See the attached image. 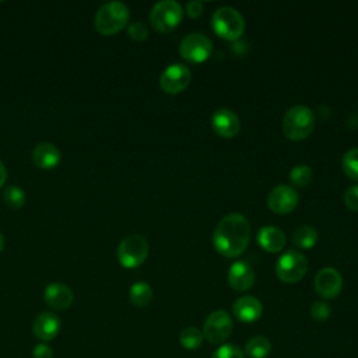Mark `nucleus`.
<instances>
[{
    "instance_id": "26",
    "label": "nucleus",
    "mask_w": 358,
    "mask_h": 358,
    "mask_svg": "<svg viewBox=\"0 0 358 358\" xmlns=\"http://www.w3.org/2000/svg\"><path fill=\"white\" fill-rule=\"evenodd\" d=\"M312 178H313V172H312L310 166L305 165V164L295 165L289 172V180L292 182V185H295L298 187H303V186L309 185L312 182Z\"/></svg>"
},
{
    "instance_id": "17",
    "label": "nucleus",
    "mask_w": 358,
    "mask_h": 358,
    "mask_svg": "<svg viewBox=\"0 0 358 358\" xmlns=\"http://www.w3.org/2000/svg\"><path fill=\"white\" fill-rule=\"evenodd\" d=\"M232 312L238 320L243 323H252L262 316L263 305L257 298L252 295H243L234 302Z\"/></svg>"
},
{
    "instance_id": "5",
    "label": "nucleus",
    "mask_w": 358,
    "mask_h": 358,
    "mask_svg": "<svg viewBox=\"0 0 358 358\" xmlns=\"http://www.w3.org/2000/svg\"><path fill=\"white\" fill-rule=\"evenodd\" d=\"M183 17L182 6L175 0H161L150 13V22L158 32H169L179 25Z\"/></svg>"
},
{
    "instance_id": "28",
    "label": "nucleus",
    "mask_w": 358,
    "mask_h": 358,
    "mask_svg": "<svg viewBox=\"0 0 358 358\" xmlns=\"http://www.w3.org/2000/svg\"><path fill=\"white\" fill-rule=\"evenodd\" d=\"M129 36L136 42H143L148 36V29L143 21H134L127 27Z\"/></svg>"
},
{
    "instance_id": "27",
    "label": "nucleus",
    "mask_w": 358,
    "mask_h": 358,
    "mask_svg": "<svg viewBox=\"0 0 358 358\" xmlns=\"http://www.w3.org/2000/svg\"><path fill=\"white\" fill-rule=\"evenodd\" d=\"M211 358H245V355L236 345L222 344L214 351Z\"/></svg>"
},
{
    "instance_id": "1",
    "label": "nucleus",
    "mask_w": 358,
    "mask_h": 358,
    "mask_svg": "<svg viewBox=\"0 0 358 358\" xmlns=\"http://www.w3.org/2000/svg\"><path fill=\"white\" fill-rule=\"evenodd\" d=\"M250 239V224L239 213L221 218L213 234L214 249L224 257H236L246 249Z\"/></svg>"
},
{
    "instance_id": "14",
    "label": "nucleus",
    "mask_w": 358,
    "mask_h": 358,
    "mask_svg": "<svg viewBox=\"0 0 358 358\" xmlns=\"http://www.w3.org/2000/svg\"><path fill=\"white\" fill-rule=\"evenodd\" d=\"M211 126L218 136L231 138L238 134L241 129V122L234 110L224 108L214 112L211 117Z\"/></svg>"
},
{
    "instance_id": "24",
    "label": "nucleus",
    "mask_w": 358,
    "mask_h": 358,
    "mask_svg": "<svg viewBox=\"0 0 358 358\" xmlns=\"http://www.w3.org/2000/svg\"><path fill=\"white\" fill-rule=\"evenodd\" d=\"M27 196L22 187L17 185H10L3 192V201L11 208H21L25 204Z\"/></svg>"
},
{
    "instance_id": "13",
    "label": "nucleus",
    "mask_w": 358,
    "mask_h": 358,
    "mask_svg": "<svg viewBox=\"0 0 358 358\" xmlns=\"http://www.w3.org/2000/svg\"><path fill=\"white\" fill-rule=\"evenodd\" d=\"M60 319L53 312H41L32 323V333L41 341L53 340L60 331Z\"/></svg>"
},
{
    "instance_id": "4",
    "label": "nucleus",
    "mask_w": 358,
    "mask_h": 358,
    "mask_svg": "<svg viewBox=\"0 0 358 358\" xmlns=\"http://www.w3.org/2000/svg\"><path fill=\"white\" fill-rule=\"evenodd\" d=\"M211 25L214 32L227 41H236L245 31V20L242 14L229 6L220 7L214 11Z\"/></svg>"
},
{
    "instance_id": "2",
    "label": "nucleus",
    "mask_w": 358,
    "mask_h": 358,
    "mask_svg": "<svg viewBox=\"0 0 358 358\" xmlns=\"http://www.w3.org/2000/svg\"><path fill=\"white\" fill-rule=\"evenodd\" d=\"M130 11L123 1H108L103 3L95 13L94 24L99 34L113 35L123 29L129 22Z\"/></svg>"
},
{
    "instance_id": "32",
    "label": "nucleus",
    "mask_w": 358,
    "mask_h": 358,
    "mask_svg": "<svg viewBox=\"0 0 358 358\" xmlns=\"http://www.w3.org/2000/svg\"><path fill=\"white\" fill-rule=\"evenodd\" d=\"M32 357L34 358H53V350L48 344L41 343L34 348Z\"/></svg>"
},
{
    "instance_id": "19",
    "label": "nucleus",
    "mask_w": 358,
    "mask_h": 358,
    "mask_svg": "<svg viewBox=\"0 0 358 358\" xmlns=\"http://www.w3.org/2000/svg\"><path fill=\"white\" fill-rule=\"evenodd\" d=\"M259 245L267 252H280L285 246V235L277 227H263L257 232Z\"/></svg>"
},
{
    "instance_id": "31",
    "label": "nucleus",
    "mask_w": 358,
    "mask_h": 358,
    "mask_svg": "<svg viewBox=\"0 0 358 358\" xmlns=\"http://www.w3.org/2000/svg\"><path fill=\"white\" fill-rule=\"evenodd\" d=\"M203 8H204V4L203 1L200 0H192L186 4V14L192 18H197L201 15L203 13Z\"/></svg>"
},
{
    "instance_id": "8",
    "label": "nucleus",
    "mask_w": 358,
    "mask_h": 358,
    "mask_svg": "<svg viewBox=\"0 0 358 358\" xmlns=\"http://www.w3.org/2000/svg\"><path fill=\"white\" fill-rule=\"evenodd\" d=\"M179 53L185 60L190 63H201L211 56L213 43L204 34L192 32L182 39Z\"/></svg>"
},
{
    "instance_id": "20",
    "label": "nucleus",
    "mask_w": 358,
    "mask_h": 358,
    "mask_svg": "<svg viewBox=\"0 0 358 358\" xmlns=\"http://www.w3.org/2000/svg\"><path fill=\"white\" fill-rule=\"evenodd\" d=\"M271 351L270 340L264 336H255L245 344V352L250 358H266Z\"/></svg>"
},
{
    "instance_id": "15",
    "label": "nucleus",
    "mask_w": 358,
    "mask_h": 358,
    "mask_svg": "<svg viewBox=\"0 0 358 358\" xmlns=\"http://www.w3.org/2000/svg\"><path fill=\"white\" fill-rule=\"evenodd\" d=\"M228 282L235 291H246L255 282V271L245 260H238L228 270Z\"/></svg>"
},
{
    "instance_id": "29",
    "label": "nucleus",
    "mask_w": 358,
    "mask_h": 358,
    "mask_svg": "<svg viewBox=\"0 0 358 358\" xmlns=\"http://www.w3.org/2000/svg\"><path fill=\"white\" fill-rule=\"evenodd\" d=\"M330 306L324 301H315L310 306V316L317 320L323 322L330 316Z\"/></svg>"
},
{
    "instance_id": "16",
    "label": "nucleus",
    "mask_w": 358,
    "mask_h": 358,
    "mask_svg": "<svg viewBox=\"0 0 358 358\" xmlns=\"http://www.w3.org/2000/svg\"><path fill=\"white\" fill-rule=\"evenodd\" d=\"M43 299L50 308L56 310H63L70 308V305L73 303L74 295L69 285L63 282H52L45 288Z\"/></svg>"
},
{
    "instance_id": "10",
    "label": "nucleus",
    "mask_w": 358,
    "mask_h": 358,
    "mask_svg": "<svg viewBox=\"0 0 358 358\" xmlns=\"http://www.w3.org/2000/svg\"><path fill=\"white\" fill-rule=\"evenodd\" d=\"M192 80L190 70L180 63L169 64L159 76V87L168 94H179L187 88Z\"/></svg>"
},
{
    "instance_id": "18",
    "label": "nucleus",
    "mask_w": 358,
    "mask_h": 358,
    "mask_svg": "<svg viewBox=\"0 0 358 358\" xmlns=\"http://www.w3.org/2000/svg\"><path fill=\"white\" fill-rule=\"evenodd\" d=\"M62 159L60 150L49 141L38 143L32 150V161L42 169H52L59 165Z\"/></svg>"
},
{
    "instance_id": "25",
    "label": "nucleus",
    "mask_w": 358,
    "mask_h": 358,
    "mask_svg": "<svg viewBox=\"0 0 358 358\" xmlns=\"http://www.w3.org/2000/svg\"><path fill=\"white\" fill-rule=\"evenodd\" d=\"M341 166L344 173L354 179L358 180V147L350 148L341 158Z\"/></svg>"
},
{
    "instance_id": "3",
    "label": "nucleus",
    "mask_w": 358,
    "mask_h": 358,
    "mask_svg": "<svg viewBox=\"0 0 358 358\" xmlns=\"http://www.w3.org/2000/svg\"><path fill=\"white\" fill-rule=\"evenodd\" d=\"M315 127V113L305 105L289 108L282 117V133L287 138L299 141L306 138Z\"/></svg>"
},
{
    "instance_id": "7",
    "label": "nucleus",
    "mask_w": 358,
    "mask_h": 358,
    "mask_svg": "<svg viewBox=\"0 0 358 358\" xmlns=\"http://www.w3.org/2000/svg\"><path fill=\"white\" fill-rule=\"evenodd\" d=\"M274 268L281 281L292 284L298 282L305 275L308 270V260L298 250H287L277 259Z\"/></svg>"
},
{
    "instance_id": "30",
    "label": "nucleus",
    "mask_w": 358,
    "mask_h": 358,
    "mask_svg": "<svg viewBox=\"0 0 358 358\" xmlns=\"http://www.w3.org/2000/svg\"><path fill=\"white\" fill-rule=\"evenodd\" d=\"M344 203L345 206L352 210V211H358V185L351 186L345 190L344 193Z\"/></svg>"
},
{
    "instance_id": "22",
    "label": "nucleus",
    "mask_w": 358,
    "mask_h": 358,
    "mask_svg": "<svg viewBox=\"0 0 358 358\" xmlns=\"http://www.w3.org/2000/svg\"><path fill=\"white\" fill-rule=\"evenodd\" d=\"M292 242L301 249H310L317 242V232L310 225H301L294 231Z\"/></svg>"
},
{
    "instance_id": "6",
    "label": "nucleus",
    "mask_w": 358,
    "mask_h": 358,
    "mask_svg": "<svg viewBox=\"0 0 358 358\" xmlns=\"http://www.w3.org/2000/svg\"><path fill=\"white\" fill-rule=\"evenodd\" d=\"M148 256V242L140 234H130L117 246V260L126 268H134Z\"/></svg>"
},
{
    "instance_id": "9",
    "label": "nucleus",
    "mask_w": 358,
    "mask_h": 358,
    "mask_svg": "<svg viewBox=\"0 0 358 358\" xmlns=\"http://www.w3.org/2000/svg\"><path fill=\"white\" fill-rule=\"evenodd\" d=\"M201 333L211 344L224 343L232 333V319L229 313L222 309L211 312L204 322Z\"/></svg>"
},
{
    "instance_id": "33",
    "label": "nucleus",
    "mask_w": 358,
    "mask_h": 358,
    "mask_svg": "<svg viewBox=\"0 0 358 358\" xmlns=\"http://www.w3.org/2000/svg\"><path fill=\"white\" fill-rule=\"evenodd\" d=\"M6 179H7V169H6L4 164H3V161L0 159V187L4 185Z\"/></svg>"
},
{
    "instance_id": "12",
    "label": "nucleus",
    "mask_w": 358,
    "mask_h": 358,
    "mask_svg": "<svg viewBox=\"0 0 358 358\" xmlns=\"http://www.w3.org/2000/svg\"><path fill=\"white\" fill-rule=\"evenodd\" d=\"M315 291L324 299L336 298L343 288V277L333 267H323L315 275Z\"/></svg>"
},
{
    "instance_id": "23",
    "label": "nucleus",
    "mask_w": 358,
    "mask_h": 358,
    "mask_svg": "<svg viewBox=\"0 0 358 358\" xmlns=\"http://www.w3.org/2000/svg\"><path fill=\"white\" fill-rule=\"evenodd\" d=\"M204 337H203V333L201 330H199L197 327H193V326H189V327H185L180 334H179V341H180V345L186 350H196L201 345Z\"/></svg>"
},
{
    "instance_id": "21",
    "label": "nucleus",
    "mask_w": 358,
    "mask_h": 358,
    "mask_svg": "<svg viewBox=\"0 0 358 358\" xmlns=\"http://www.w3.org/2000/svg\"><path fill=\"white\" fill-rule=\"evenodd\" d=\"M129 298H130V302H131L134 306L144 308V306H147V305L151 302V299H152V288H151L147 282H143V281L134 282V284L130 287Z\"/></svg>"
},
{
    "instance_id": "34",
    "label": "nucleus",
    "mask_w": 358,
    "mask_h": 358,
    "mask_svg": "<svg viewBox=\"0 0 358 358\" xmlns=\"http://www.w3.org/2000/svg\"><path fill=\"white\" fill-rule=\"evenodd\" d=\"M3 248H4V236H3V234L0 232V252L3 250Z\"/></svg>"
},
{
    "instance_id": "11",
    "label": "nucleus",
    "mask_w": 358,
    "mask_h": 358,
    "mask_svg": "<svg viewBox=\"0 0 358 358\" xmlns=\"http://www.w3.org/2000/svg\"><path fill=\"white\" fill-rule=\"evenodd\" d=\"M299 196L296 190L288 185H278L273 187L267 196L270 210L277 214H288L298 206Z\"/></svg>"
}]
</instances>
